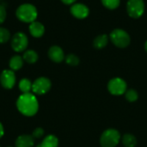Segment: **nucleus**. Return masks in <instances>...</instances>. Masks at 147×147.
<instances>
[{"label":"nucleus","mask_w":147,"mask_h":147,"mask_svg":"<svg viewBox=\"0 0 147 147\" xmlns=\"http://www.w3.org/2000/svg\"><path fill=\"white\" fill-rule=\"evenodd\" d=\"M17 110L24 116L32 117L39 110V102L34 93L21 94L16 100Z\"/></svg>","instance_id":"nucleus-1"},{"label":"nucleus","mask_w":147,"mask_h":147,"mask_svg":"<svg viewBox=\"0 0 147 147\" xmlns=\"http://www.w3.org/2000/svg\"><path fill=\"white\" fill-rule=\"evenodd\" d=\"M16 16L20 22L31 23L37 19L38 11L36 7L32 3H22L16 10Z\"/></svg>","instance_id":"nucleus-2"},{"label":"nucleus","mask_w":147,"mask_h":147,"mask_svg":"<svg viewBox=\"0 0 147 147\" xmlns=\"http://www.w3.org/2000/svg\"><path fill=\"white\" fill-rule=\"evenodd\" d=\"M109 39L111 42L119 48H126L131 42V38L128 33L121 28L114 29L109 34Z\"/></svg>","instance_id":"nucleus-3"},{"label":"nucleus","mask_w":147,"mask_h":147,"mask_svg":"<svg viewBox=\"0 0 147 147\" xmlns=\"http://www.w3.org/2000/svg\"><path fill=\"white\" fill-rule=\"evenodd\" d=\"M121 134L114 128L105 130L100 138V144L102 147H115L120 142Z\"/></svg>","instance_id":"nucleus-4"},{"label":"nucleus","mask_w":147,"mask_h":147,"mask_svg":"<svg viewBox=\"0 0 147 147\" xmlns=\"http://www.w3.org/2000/svg\"><path fill=\"white\" fill-rule=\"evenodd\" d=\"M145 3L143 0H128L127 3V12L134 19L141 17L145 12Z\"/></svg>","instance_id":"nucleus-5"},{"label":"nucleus","mask_w":147,"mask_h":147,"mask_svg":"<svg viewBox=\"0 0 147 147\" xmlns=\"http://www.w3.org/2000/svg\"><path fill=\"white\" fill-rule=\"evenodd\" d=\"M10 45L16 53L24 52L28 45V36L23 32H17L11 37Z\"/></svg>","instance_id":"nucleus-6"},{"label":"nucleus","mask_w":147,"mask_h":147,"mask_svg":"<svg viewBox=\"0 0 147 147\" xmlns=\"http://www.w3.org/2000/svg\"><path fill=\"white\" fill-rule=\"evenodd\" d=\"M52 87V82L49 78L46 77H40L36 78L32 86V92L34 95H45L47 94Z\"/></svg>","instance_id":"nucleus-7"},{"label":"nucleus","mask_w":147,"mask_h":147,"mask_svg":"<svg viewBox=\"0 0 147 147\" xmlns=\"http://www.w3.org/2000/svg\"><path fill=\"white\" fill-rule=\"evenodd\" d=\"M108 90L114 96L123 95L127 91V83L121 78H114L109 82Z\"/></svg>","instance_id":"nucleus-8"},{"label":"nucleus","mask_w":147,"mask_h":147,"mask_svg":"<svg viewBox=\"0 0 147 147\" xmlns=\"http://www.w3.org/2000/svg\"><path fill=\"white\" fill-rule=\"evenodd\" d=\"M16 83V77L14 71L10 69L3 70L0 74V84L6 90H11L14 88Z\"/></svg>","instance_id":"nucleus-9"},{"label":"nucleus","mask_w":147,"mask_h":147,"mask_svg":"<svg viewBox=\"0 0 147 147\" xmlns=\"http://www.w3.org/2000/svg\"><path fill=\"white\" fill-rule=\"evenodd\" d=\"M71 14L77 19H84L90 14V9L87 5L84 3H73L70 8Z\"/></svg>","instance_id":"nucleus-10"},{"label":"nucleus","mask_w":147,"mask_h":147,"mask_svg":"<svg viewBox=\"0 0 147 147\" xmlns=\"http://www.w3.org/2000/svg\"><path fill=\"white\" fill-rule=\"evenodd\" d=\"M48 57L54 63H61L65 58L63 49L59 46H52L49 48Z\"/></svg>","instance_id":"nucleus-11"},{"label":"nucleus","mask_w":147,"mask_h":147,"mask_svg":"<svg viewBox=\"0 0 147 147\" xmlns=\"http://www.w3.org/2000/svg\"><path fill=\"white\" fill-rule=\"evenodd\" d=\"M28 30H29L30 34L33 37H34V38H40L45 33V27H44V25L41 22H37V21H34V22H31L29 24Z\"/></svg>","instance_id":"nucleus-12"},{"label":"nucleus","mask_w":147,"mask_h":147,"mask_svg":"<svg viewBox=\"0 0 147 147\" xmlns=\"http://www.w3.org/2000/svg\"><path fill=\"white\" fill-rule=\"evenodd\" d=\"M34 145V137L29 134H22L15 141V147H33Z\"/></svg>","instance_id":"nucleus-13"},{"label":"nucleus","mask_w":147,"mask_h":147,"mask_svg":"<svg viewBox=\"0 0 147 147\" xmlns=\"http://www.w3.org/2000/svg\"><path fill=\"white\" fill-rule=\"evenodd\" d=\"M24 60L20 55H14L10 58L9 62V66L12 71H18L23 66Z\"/></svg>","instance_id":"nucleus-14"},{"label":"nucleus","mask_w":147,"mask_h":147,"mask_svg":"<svg viewBox=\"0 0 147 147\" xmlns=\"http://www.w3.org/2000/svg\"><path fill=\"white\" fill-rule=\"evenodd\" d=\"M59 146V140L53 134H49L44 138L41 143L37 147H58Z\"/></svg>","instance_id":"nucleus-15"},{"label":"nucleus","mask_w":147,"mask_h":147,"mask_svg":"<svg viewBox=\"0 0 147 147\" xmlns=\"http://www.w3.org/2000/svg\"><path fill=\"white\" fill-rule=\"evenodd\" d=\"M109 36H108L107 34H100L98 36H96L93 41V46L96 49H102L104 48L108 43H109Z\"/></svg>","instance_id":"nucleus-16"},{"label":"nucleus","mask_w":147,"mask_h":147,"mask_svg":"<svg viewBox=\"0 0 147 147\" xmlns=\"http://www.w3.org/2000/svg\"><path fill=\"white\" fill-rule=\"evenodd\" d=\"M22 59H23L24 62H27L28 64H34L37 62V60L39 59V55L34 50L29 49L23 53Z\"/></svg>","instance_id":"nucleus-17"},{"label":"nucleus","mask_w":147,"mask_h":147,"mask_svg":"<svg viewBox=\"0 0 147 147\" xmlns=\"http://www.w3.org/2000/svg\"><path fill=\"white\" fill-rule=\"evenodd\" d=\"M32 86L33 83L27 78H23L20 80L18 84V88L22 91V94H26V93H31L32 91Z\"/></svg>","instance_id":"nucleus-18"},{"label":"nucleus","mask_w":147,"mask_h":147,"mask_svg":"<svg viewBox=\"0 0 147 147\" xmlns=\"http://www.w3.org/2000/svg\"><path fill=\"white\" fill-rule=\"evenodd\" d=\"M122 143L125 147H135L137 146V139L131 134H125L122 137Z\"/></svg>","instance_id":"nucleus-19"},{"label":"nucleus","mask_w":147,"mask_h":147,"mask_svg":"<svg viewBox=\"0 0 147 147\" xmlns=\"http://www.w3.org/2000/svg\"><path fill=\"white\" fill-rule=\"evenodd\" d=\"M102 5L109 9H115L119 7L121 0H101Z\"/></svg>","instance_id":"nucleus-20"},{"label":"nucleus","mask_w":147,"mask_h":147,"mask_svg":"<svg viewBox=\"0 0 147 147\" xmlns=\"http://www.w3.org/2000/svg\"><path fill=\"white\" fill-rule=\"evenodd\" d=\"M65 63L71 66H77L79 64V58L73 53H70L66 55L65 58Z\"/></svg>","instance_id":"nucleus-21"},{"label":"nucleus","mask_w":147,"mask_h":147,"mask_svg":"<svg viewBox=\"0 0 147 147\" xmlns=\"http://www.w3.org/2000/svg\"><path fill=\"white\" fill-rule=\"evenodd\" d=\"M125 96H126V99L130 102H136L139 98V94L138 92L134 90V89H130L126 91L125 93Z\"/></svg>","instance_id":"nucleus-22"},{"label":"nucleus","mask_w":147,"mask_h":147,"mask_svg":"<svg viewBox=\"0 0 147 147\" xmlns=\"http://www.w3.org/2000/svg\"><path fill=\"white\" fill-rule=\"evenodd\" d=\"M10 39V32L3 27H0V44L6 43Z\"/></svg>","instance_id":"nucleus-23"},{"label":"nucleus","mask_w":147,"mask_h":147,"mask_svg":"<svg viewBox=\"0 0 147 147\" xmlns=\"http://www.w3.org/2000/svg\"><path fill=\"white\" fill-rule=\"evenodd\" d=\"M45 131L42 127H36L33 133H32V136L34 137V139H40L44 136Z\"/></svg>","instance_id":"nucleus-24"},{"label":"nucleus","mask_w":147,"mask_h":147,"mask_svg":"<svg viewBox=\"0 0 147 147\" xmlns=\"http://www.w3.org/2000/svg\"><path fill=\"white\" fill-rule=\"evenodd\" d=\"M7 17V11H6V8L0 4V24L3 23L5 19Z\"/></svg>","instance_id":"nucleus-25"},{"label":"nucleus","mask_w":147,"mask_h":147,"mask_svg":"<svg viewBox=\"0 0 147 147\" xmlns=\"http://www.w3.org/2000/svg\"><path fill=\"white\" fill-rule=\"evenodd\" d=\"M62 3H64L65 4H67V5H71V4H73L77 0H60Z\"/></svg>","instance_id":"nucleus-26"},{"label":"nucleus","mask_w":147,"mask_h":147,"mask_svg":"<svg viewBox=\"0 0 147 147\" xmlns=\"http://www.w3.org/2000/svg\"><path fill=\"white\" fill-rule=\"evenodd\" d=\"M3 134H4V128H3V124L0 122V139L3 136Z\"/></svg>","instance_id":"nucleus-27"},{"label":"nucleus","mask_w":147,"mask_h":147,"mask_svg":"<svg viewBox=\"0 0 147 147\" xmlns=\"http://www.w3.org/2000/svg\"><path fill=\"white\" fill-rule=\"evenodd\" d=\"M145 50H146V52L147 53V40L145 42Z\"/></svg>","instance_id":"nucleus-28"},{"label":"nucleus","mask_w":147,"mask_h":147,"mask_svg":"<svg viewBox=\"0 0 147 147\" xmlns=\"http://www.w3.org/2000/svg\"><path fill=\"white\" fill-rule=\"evenodd\" d=\"M9 147H12V146H9Z\"/></svg>","instance_id":"nucleus-29"},{"label":"nucleus","mask_w":147,"mask_h":147,"mask_svg":"<svg viewBox=\"0 0 147 147\" xmlns=\"http://www.w3.org/2000/svg\"><path fill=\"white\" fill-rule=\"evenodd\" d=\"M0 1H1V0H0Z\"/></svg>","instance_id":"nucleus-30"},{"label":"nucleus","mask_w":147,"mask_h":147,"mask_svg":"<svg viewBox=\"0 0 147 147\" xmlns=\"http://www.w3.org/2000/svg\"><path fill=\"white\" fill-rule=\"evenodd\" d=\"M0 147H1V146H0Z\"/></svg>","instance_id":"nucleus-31"}]
</instances>
